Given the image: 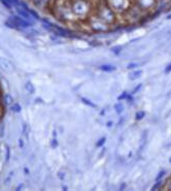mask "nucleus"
Instances as JSON below:
<instances>
[{"mask_svg":"<svg viewBox=\"0 0 171 191\" xmlns=\"http://www.w3.org/2000/svg\"><path fill=\"white\" fill-rule=\"evenodd\" d=\"M141 75H142V70H134L129 73V79L132 81L137 80V79H139L141 77Z\"/></svg>","mask_w":171,"mask_h":191,"instance_id":"nucleus-10","label":"nucleus"},{"mask_svg":"<svg viewBox=\"0 0 171 191\" xmlns=\"http://www.w3.org/2000/svg\"><path fill=\"white\" fill-rule=\"evenodd\" d=\"M170 162H171V158H170Z\"/></svg>","mask_w":171,"mask_h":191,"instance_id":"nucleus-36","label":"nucleus"},{"mask_svg":"<svg viewBox=\"0 0 171 191\" xmlns=\"http://www.w3.org/2000/svg\"><path fill=\"white\" fill-rule=\"evenodd\" d=\"M22 187H23V185H21V186H19L18 188H17V190H20V189H22Z\"/></svg>","mask_w":171,"mask_h":191,"instance_id":"nucleus-33","label":"nucleus"},{"mask_svg":"<svg viewBox=\"0 0 171 191\" xmlns=\"http://www.w3.org/2000/svg\"><path fill=\"white\" fill-rule=\"evenodd\" d=\"M90 26L96 32H103L108 29V24L103 22L98 16L92 17L90 19Z\"/></svg>","mask_w":171,"mask_h":191,"instance_id":"nucleus-5","label":"nucleus"},{"mask_svg":"<svg viewBox=\"0 0 171 191\" xmlns=\"http://www.w3.org/2000/svg\"><path fill=\"white\" fill-rule=\"evenodd\" d=\"M25 89H26V91H27L29 94H33L34 91H35V88H34L33 84H32L30 81H28V82L25 84Z\"/></svg>","mask_w":171,"mask_h":191,"instance_id":"nucleus-12","label":"nucleus"},{"mask_svg":"<svg viewBox=\"0 0 171 191\" xmlns=\"http://www.w3.org/2000/svg\"><path fill=\"white\" fill-rule=\"evenodd\" d=\"M39 1H40V0H34V2H35V3L36 2H39Z\"/></svg>","mask_w":171,"mask_h":191,"instance_id":"nucleus-35","label":"nucleus"},{"mask_svg":"<svg viewBox=\"0 0 171 191\" xmlns=\"http://www.w3.org/2000/svg\"><path fill=\"white\" fill-rule=\"evenodd\" d=\"M71 9L76 18H86L90 13V4L87 0H73Z\"/></svg>","mask_w":171,"mask_h":191,"instance_id":"nucleus-1","label":"nucleus"},{"mask_svg":"<svg viewBox=\"0 0 171 191\" xmlns=\"http://www.w3.org/2000/svg\"><path fill=\"white\" fill-rule=\"evenodd\" d=\"M128 93L127 92H123V93L121 94V95L117 97V100H123V99H127V97H128Z\"/></svg>","mask_w":171,"mask_h":191,"instance_id":"nucleus-21","label":"nucleus"},{"mask_svg":"<svg viewBox=\"0 0 171 191\" xmlns=\"http://www.w3.org/2000/svg\"><path fill=\"white\" fill-rule=\"evenodd\" d=\"M166 188L168 189V190H171V181H167V185H166Z\"/></svg>","mask_w":171,"mask_h":191,"instance_id":"nucleus-30","label":"nucleus"},{"mask_svg":"<svg viewBox=\"0 0 171 191\" xmlns=\"http://www.w3.org/2000/svg\"><path fill=\"white\" fill-rule=\"evenodd\" d=\"M17 12H18V14L20 15V17H22L23 19H25V20L31 22L32 18H31V15H30L29 12H28V8H23V7H21V6H18L17 7Z\"/></svg>","mask_w":171,"mask_h":191,"instance_id":"nucleus-8","label":"nucleus"},{"mask_svg":"<svg viewBox=\"0 0 171 191\" xmlns=\"http://www.w3.org/2000/svg\"><path fill=\"white\" fill-rule=\"evenodd\" d=\"M81 101H83L85 105H90V107H95V105L93 102H91L90 100L89 99H87V98H81Z\"/></svg>","mask_w":171,"mask_h":191,"instance_id":"nucleus-19","label":"nucleus"},{"mask_svg":"<svg viewBox=\"0 0 171 191\" xmlns=\"http://www.w3.org/2000/svg\"><path fill=\"white\" fill-rule=\"evenodd\" d=\"M115 112H117V114H122L123 113V111H124V107H123V105H121V103H117V105H115Z\"/></svg>","mask_w":171,"mask_h":191,"instance_id":"nucleus-14","label":"nucleus"},{"mask_svg":"<svg viewBox=\"0 0 171 191\" xmlns=\"http://www.w3.org/2000/svg\"><path fill=\"white\" fill-rule=\"evenodd\" d=\"M138 66V63H129L128 66H127V68L129 69H132V68H136Z\"/></svg>","mask_w":171,"mask_h":191,"instance_id":"nucleus-22","label":"nucleus"},{"mask_svg":"<svg viewBox=\"0 0 171 191\" xmlns=\"http://www.w3.org/2000/svg\"><path fill=\"white\" fill-rule=\"evenodd\" d=\"M97 16L99 17L103 22L108 24V25L113 23L115 20V12H113V8H111L108 4H106V3H101V4L98 6Z\"/></svg>","mask_w":171,"mask_h":191,"instance_id":"nucleus-2","label":"nucleus"},{"mask_svg":"<svg viewBox=\"0 0 171 191\" xmlns=\"http://www.w3.org/2000/svg\"><path fill=\"white\" fill-rule=\"evenodd\" d=\"M28 131H29V128H28L27 124H24V125H23V134H24L26 137H28Z\"/></svg>","mask_w":171,"mask_h":191,"instance_id":"nucleus-20","label":"nucleus"},{"mask_svg":"<svg viewBox=\"0 0 171 191\" xmlns=\"http://www.w3.org/2000/svg\"><path fill=\"white\" fill-rule=\"evenodd\" d=\"M57 14H58V16L60 17L61 19L67 20V21H72L76 18L71 9V3L68 4V3L61 2L60 4L57 6Z\"/></svg>","mask_w":171,"mask_h":191,"instance_id":"nucleus-3","label":"nucleus"},{"mask_svg":"<svg viewBox=\"0 0 171 191\" xmlns=\"http://www.w3.org/2000/svg\"><path fill=\"white\" fill-rule=\"evenodd\" d=\"M107 2L113 12H123L127 6V0H107Z\"/></svg>","mask_w":171,"mask_h":191,"instance_id":"nucleus-6","label":"nucleus"},{"mask_svg":"<svg viewBox=\"0 0 171 191\" xmlns=\"http://www.w3.org/2000/svg\"><path fill=\"white\" fill-rule=\"evenodd\" d=\"M52 146H53V148H57V146H58V143H57V139H54L52 141Z\"/></svg>","mask_w":171,"mask_h":191,"instance_id":"nucleus-27","label":"nucleus"},{"mask_svg":"<svg viewBox=\"0 0 171 191\" xmlns=\"http://www.w3.org/2000/svg\"><path fill=\"white\" fill-rule=\"evenodd\" d=\"M144 116H145V113H144L143 111H140V112H137V113H136L135 118H136V120H141V119L144 118Z\"/></svg>","mask_w":171,"mask_h":191,"instance_id":"nucleus-15","label":"nucleus"},{"mask_svg":"<svg viewBox=\"0 0 171 191\" xmlns=\"http://www.w3.org/2000/svg\"><path fill=\"white\" fill-rule=\"evenodd\" d=\"M8 27L15 28V29H21V28H28L32 25L31 22L23 19L22 17L18 16H11L8 18V20L5 22Z\"/></svg>","mask_w":171,"mask_h":191,"instance_id":"nucleus-4","label":"nucleus"},{"mask_svg":"<svg viewBox=\"0 0 171 191\" xmlns=\"http://www.w3.org/2000/svg\"><path fill=\"white\" fill-rule=\"evenodd\" d=\"M111 125H113V122H107V124H106V126H107V127H111Z\"/></svg>","mask_w":171,"mask_h":191,"instance_id":"nucleus-32","label":"nucleus"},{"mask_svg":"<svg viewBox=\"0 0 171 191\" xmlns=\"http://www.w3.org/2000/svg\"><path fill=\"white\" fill-rule=\"evenodd\" d=\"M25 173H26V175H28V173H29V171H28L27 168H25Z\"/></svg>","mask_w":171,"mask_h":191,"instance_id":"nucleus-34","label":"nucleus"},{"mask_svg":"<svg viewBox=\"0 0 171 191\" xmlns=\"http://www.w3.org/2000/svg\"><path fill=\"white\" fill-rule=\"evenodd\" d=\"M111 51H113V52L115 53V54H117V53L121 52V47H119V48H113Z\"/></svg>","mask_w":171,"mask_h":191,"instance_id":"nucleus-26","label":"nucleus"},{"mask_svg":"<svg viewBox=\"0 0 171 191\" xmlns=\"http://www.w3.org/2000/svg\"><path fill=\"white\" fill-rule=\"evenodd\" d=\"M161 185H162V183H161V181H160V182H157L155 185H154V187H153V188H152V189H153V190H157L158 188H160Z\"/></svg>","mask_w":171,"mask_h":191,"instance_id":"nucleus-23","label":"nucleus"},{"mask_svg":"<svg viewBox=\"0 0 171 191\" xmlns=\"http://www.w3.org/2000/svg\"><path fill=\"white\" fill-rule=\"evenodd\" d=\"M100 69L102 71H105V72H111V71L115 70V67L113 65H109V64H104V65L100 66Z\"/></svg>","mask_w":171,"mask_h":191,"instance_id":"nucleus-11","label":"nucleus"},{"mask_svg":"<svg viewBox=\"0 0 171 191\" xmlns=\"http://www.w3.org/2000/svg\"><path fill=\"white\" fill-rule=\"evenodd\" d=\"M4 101L6 105H10L11 102H13V98H11L10 95H8V94H6V95L4 96Z\"/></svg>","mask_w":171,"mask_h":191,"instance_id":"nucleus-18","label":"nucleus"},{"mask_svg":"<svg viewBox=\"0 0 171 191\" xmlns=\"http://www.w3.org/2000/svg\"><path fill=\"white\" fill-rule=\"evenodd\" d=\"M1 3L8 9H10L13 6V0H1Z\"/></svg>","mask_w":171,"mask_h":191,"instance_id":"nucleus-13","label":"nucleus"},{"mask_svg":"<svg viewBox=\"0 0 171 191\" xmlns=\"http://www.w3.org/2000/svg\"><path fill=\"white\" fill-rule=\"evenodd\" d=\"M141 87H142V85H141V84H139L137 87H136V88H134V89H133L132 94H135V93H137V92H138V90H139V89H141Z\"/></svg>","mask_w":171,"mask_h":191,"instance_id":"nucleus-24","label":"nucleus"},{"mask_svg":"<svg viewBox=\"0 0 171 191\" xmlns=\"http://www.w3.org/2000/svg\"><path fill=\"white\" fill-rule=\"evenodd\" d=\"M105 141H106L105 137H102V139H100L99 141L97 142V144H96L97 148H100V147H102V146L104 145V143H105Z\"/></svg>","mask_w":171,"mask_h":191,"instance_id":"nucleus-17","label":"nucleus"},{"mask_svg":"<svg viewBox=\"0 0 171 191\" xmlns=\"http://www.w3.org/2000/svg\"><path fill=\"white\" fill-rule=\"evenodd\" d=\"M0 68L3 69V70H5V71H8V72L15 70L14 65H13V64H11L7 59L2 58V57H0Z\"/></svg>","mask_w":171,"mask_h":191,"instance_id":"nucleus-7","label":"nucleus"},{"mask_svg":"<svg viewBox=\"0 0 171 191\" xmlns=\"http://www.w3.org/2000/svg\"><path fill=\"white\" fill-rule=\"evenodd\" d=\"M170 71H171V63H170V64H169V65H168V66H167L166 68H165V72H166V73H168V72H170Z\"/></svg>","mask_w":171,"mask_h":191,"instance_id":"nucleus-29","label":"nucleus"},{"mask_svg":"<svg viewBox=\"0 0 171 191\" xmlns=\"http://www.w3.org/2000/svg\"><path fill=\"white\" fill-rule=\"evenodd\" d=\"M5 160H6V161L9 160V148L7 146H6V158H5Z\"/></svg>","mask_w":171,"mask_h":191,"instance_id":"nucleus-28","label":"nucleus"},{"mask_svg":"<svg viewBox=\"0 0 171 191\" xmlns=\"http://www.w3.org/2000/svg\"><path fill=\"white\" fill-rule=\"evenodd\" d=\"M19 146H20L21 148H23L24 147V143H23V139H19Z\"/></svg>","mask_w":171,"mask_h":191,"instance_id":"nucleus-31","label":"nucleus"},{"mask_svg":"<svg viewBox=\"0 0 171 191\" xmlns=\"http://www.w3.org/2000/svg\"><path fill=\"white\" fill-rule=\"evenodd\" d=\"M11 109H13L15 113H20L22 109H21V105H19V103H15V105L11 107Z\"/></svg>","mask_w":171,"mask_h":191,"instance_id":"nucleus-16","label":"nucleus"},{"mask_svg":"<svg viewBox=\"0 0 171 191\" xmlns=\"http://www.w3.org/2000/svg\"><path fill=\"white\" fill-rule=\"evenodd\" d=\"M154 2L155 0H138V3L141 8H149L154 4Z\"/></svg>","mask_w":171,"mask_h":191,"instance_id":"nucleus-9","label":"nucleus"},{"mask_svg":"<svg viewBox=\"0 0 171 191\" xmlns=\"http://www.w3.org/2000/svg\"><path fill=\"white\" fill-rule=\"evenodd\" d=\"M164 175H165V171H160V173H159V175H158V177H157V181H159V180H160L161 178H162Z\"/></svg>","mask_w":171,"mask_h":191,"instance_id":"nucleus-25","label":"nucleus"}]
</instances>
